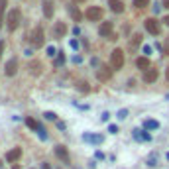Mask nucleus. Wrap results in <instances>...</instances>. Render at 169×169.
I'll use <instances>...</instances> for the list:
<instances>
[{
  "label": "nucleus",
  "instance_id": "1",
  "mask_svg": "<svg viewBox=\"0 0 169 169\" xmlns=\"http://www.w3.org/2000/svg\"><path fill=\"white\" fill-rule=\"evenodd\" d=\"M20 22H22V12H20L18 8H14V10H10L8 16H6V24H8V30L10 31H14L16 28L20 26Z\"/></svg>",
  "mask_w": 169,
  "mask_h": 169
},
{
  "label": "nucleus",
  "instance_id": "2",
  "mask_svg": "<svg viewBox=\"0 0 169 169\" xmlns=\"http://www.w3.org/2000/svg\"><path fill=\"white\" fill-rule=\"evenodd\" d=\"M110 67L116 69V71L124 67V51L122 49H114L112 51V55H110Z\"/></svg>",
  "mask_w": 169,
  "mask_h": 169
},
{
  "label": "nucleus",
  "instance_id": "3",
  "mask_svg": "<svg viewBox=\"0 0 169 169\" xmlns=\"http://www.w3.org/2000/svg\"><path fill=\"white\" fill-rule=\"evenodd\" d=\"M144 26H146L147 34H151V35H159V31H161V24L157 22L155 18H147L146 22H144Z\"/></svg>",
  "mask_w": 169,
  "mask_h": 169
},
{
  "label": "nucleus",
  "instance_id": "4",
  "mask_svg": "<svg viewBox=\"0 0 169 169\" xmlns=\"http://www.w3.org/2000/svg\"><path fill=\"white\" fill-rule=\"evenodd\" d=\"M84 16H87V20H91V22H98V20L102 18V8L100 6H91V8H87Z\"/></svg>",
  "mask_w": 169,
  "mask_h": 169
},
{
  "label": "nucleus",
  "instance_id": "5",
  "mask_svg": "<svg viewBox=\"0 0 169 169\" xmlns=\"http://www.w3.org/2000/svg\"><path fill=\"white\" fill-rule=\"evenodd\" d=\"M43 41H45V39H43V30H41V28H35L34 31H31V45L39 49V47L43 45Z\"/></svg>",
  "mask_w": 169,
  "mask_h": 169
},
{
  "label": "nucleus",
  "instance_id": "6",
  "mask_svg": "<svg viewBox=\"0 0 169 169\" xmlns=\"http://www.w3.org/2000/svg\"><path fill=\"white\" fill-rule=\"evenodd\" d=\"M65 34H67V24L65 22H55L53 24V38L61 39V38H65Z\"/></svg>",
  "mask_w": 169,
  "mask_h": 169
},
{
  "label": "nucleus",
  "instance_id": "7",
  "mask_svg": "<svg viewBox=\"0 0 169 169\" xmlns=\"http://www.w3.org/2000/svg\"><path fill=\"white\" fill-rule=\"evenodd\" d=\"M112 73H114V69H112V67L100 65V69L97 71V77H98V81H108V79L112 77Z\"/></svg>",
  "mask_w": 169,
  "mask_h": 169
},
{
  "label": "nucleus",
  "instance_id": "8",
  "mask_svg": "<svg viewBox=\"0 0 169 169\" xmlns=\"http://www.w3.org/2000/svg\"><path fill=\"white\" fill-rule=\"evenodd\" d=\"M4 73H6L8 77H14L16 73H18V59H16V57L6 63V67H4Z\"/></svg>",
  "mask_w": 169,
  "mask_h": 169
},
{
  "label": "nucleus",
  "instance_id": "9",
  "mask_svg": "<svg viewBox=\"0 0 169 169\" xmlns=\"http://www.w3.org/2000/svg\"><path fill=\"white\" fill-rule=\"evenodd\" d=\"M112 30H114V24L112 22H102L100 24V38H110L112 35Z\"/></svg>",
  "mask_w": 169,
  "mask_h": 169
},
{
  "label": "nucleus",
  "instance_id": "10",
  "mask_svg": "<svg viewBox=\"0 0 169 169\" xmlns=\"http://www.w3.org/2000/svg\"><path fill=\"white\" fill-rule=\"evenodd\" d=\"M20 157H22V147H14V150H10L6 154V161L8 163H14V161H18Z\"/></svg>",
  "mask_w": 169,
  "mask_h": 169
},
{
  "label": "nucleus",
  "instance_id": "11",
  "mask_svg": "<svg viewBox=\"0 0 169 169\" xmlns=\"http://www.w3.org/2000/svg\"><path fill=\"white\" fill-rule=\"evenodd\" d=\"M55 155L59 157L61 161H65V163H69V151L65 150V146H57L55 147Z\"/></svg>",
  "mask_w": 169,
  "mask_h": 169
},
{
  "label": "nucleus",
  "instance_id": "12",
  "mask_svg": "<svg viewBox=\"0 0 169 169\" xmlns=\"http://www.w3.org/2000/svg\"><path fill=\"white\" fill-rule=\"evenodd\" d=\"M157 77H159V71H157V69H147V71L144 73V81H146V83L157 81Z\"/></svg>",
  "mask_w": 169,
  "mask_h": 169
},
{
  "label": "nucleus",
  "instance_id": "13",
  "mask_svg": "<svg viewBox=\"0 0 169 169\" xmlns=\"http://www.w3.org/2000/svg\"><path fill=\"white\" fill-rule=\"evenodd\" d=\"M83 140L89 144H102V136L100 134H83Z\"/></svg>",
  "mask_w": 169,
  "mask_h": 169
},
{
  "label": "nucleus",
  "instance_id": "14",
  "mask_svg": "<svg viewBox=\"0 0 169 169\" xmlns=\"http://www.w3.org/2000/svg\"><path fill=\"white\" fill-rule=\"evenodd\" d=\"M108 6H110V10H112V12H116V14H122V12H124V4L120 2V0H108Z\"/></svg>",
  "mask_w": 169,
  "mask_h": 169
},
{
  "label": "nucleus",
  "instance_id": "15",
  "mask_svg": "<svg viewBox=\"0 0 169 169\" xmlns=\"http://www.w3.org/2000/svg\"><path fill=\"white\" fill-rule=\"evenodd\" d=\"M132 134H134V138L138 140V142H150L151 140V136L147 134V132H144V130H134Z\"/></svg>",
  "mask_w": 169,
  "mask_h": 169
},
{
  "label": "nucleus",
  "instance_id": "16",
  "mask_svg": "<svg viewBox=\"0 0 169 169\" xmlns=\"http://www.w3.org/2000/svg\"><path fill=\"white\" fill-rule=\"evenodd\" d=\"M53 12H55V8H53V2L45 0V2H43V14H45V18H53Z\"/></svg>",
  "mask_w": 169,
  "mask_h": 169
},
{
  "label": "nucleus",
  "instance_id": "17",
  "mask_svg": "<svg viewBox=\"0 0 169 169\" xmlns=\"http://www.w3.org/2000/svg\"><path fill=\"white\" fill-rule=\"evenodd\" d=\"M136 65H138L140 69H144V71H147V69H151V67H150V59H147V57H140V59L136 61Z\"/></svg>",
  "mask_w": 169,
  "mask_h": 169
},
{
  "label": "nucleus",
  "instance_id": "18",
  "mask_svg": "<svg viewBox=\"0 0 169 169\" xmlns=\"http://www.w3.org/2000/svg\"><path fill=\"white\" fill-rule=\"evenodd\" d=\"M69 14L73 16V20H75V22H81V20H83V14L77 10V6H69Z\"/></svg>",
  "mask_w": 169,
  "mask_h": 169
},
{
  "label": "nucleus",
  "instance_id": "19",
  "mask_svg": "<svg viewBox=\"0 0 169 169\" xmlns=\"http://www.w3.org/2000/svg\"><path fill=\"white\" fill-rule=\"evenodd\" d=\"M30 71H31V75H39L41 73V63L39 61H31L30 63Z\"/></svg>",
  "mask_w": 169,
  "mask_h": 169
},
{
  "label": "nucleus",
  "instance_id": "20",
  "mask_svg": "<svg viewBox=\"0 0 169 169\" xmlns=\"http://www.w3.org/2000/svg\"><path fill=\"white\" fill-rule=\"evenodd\" d=\"M26 126H28V128H31V130H35V132L41 128V124L38 122V120H34V118H26Z\"/></svg>",
  "mask_w": 169,
  "mask_h": 169
},
{
  "label": "nucleus",
  "instance_id": "21",
  "mask_svg": "<svg viewBox=\"0 0 169 169\" xmlns=\"http://www.w3.org/2000/svg\"><path fill=\"white\" fill-rule=\"evenodd\" d=\"M144 128L146 130H157V128H159V122H157V120H146Z\"/></svg>",
  "mask_w": 169,
  "mask_h": 169
},
{
  "label": "nucleus",
  "instance_id": "22",
  "mask_svg": "<svg viewBox=\"0 0 169 169\" xmlns=\"http://www.w3.org/2000/svg\"><path fill=\"white\" fill-rule=\"evenodd\" d=\"M77 89H79V93H89V91H91L89 83H79V84H77Z\"/></svg>",
  "mask_w": 169,
  "mask_h": 169
},
{
  "label": "nucleus",
  "instance_id": "23",
  "mask_svg": "<svg viewBox=\"0 0 169 169\" xmlns=\"http://www.w3.org/2000/svg\"><path fill=\"white\" fill-rule=\"evenodd\" d=\"M147 165H150V167H155L157 165V155L155 154H151L150 157H147Z\"/></svg>",
  "mask_w": 169,
  "mask_h": 169
},
{
  "label": "nucleus",
  "instance_id": "24",
  "mask_svg": "<svg viewBox=\"0 0 169 169\" xmlns=\"http://www.w3.org/2000/svg\"><path fill=\"white\" fill-rule=\"evenodd\" d=\"M150 4V0H134V6L136 8H146Z\"/></svg>",
  "mask_w": 169,
  "mask_h": 169
},
{
  "label": "nucleus",
  "instance_id": "25",
  "mask_svg": "<svg viewBox=\"0 0 169 169\" xmlns=\"http://www.w3.org/2000/svg\"><path fill=\"white\" fill-rule=\"evenodd\" d=\"M47 55H49V57H55V55H57V49H55L53 45H51V47H47Z\"/></svg>",
  "mask_w": 169,
  "mask_h": 169
},
{
  "label": "nucleus",
  "instance_id": "26",
  "mask_svg": "<svg viewBox=\"0 0 169 169\" xmlns=\"http://www.w3.org/2000/svg\"><path fill=\"white\" fill-rule=\"evenodd\" d=\"M43 116H45L47 120H57V114H55V112H45Z\"/></svg>",
  "mask_w": 169,
  "mask_h": 169
},
{
  "label": "nucleus",
  "instance_id": "27",
  "mask_svg": "<svg viewBox=\"0 0 169 169\" xmlns=\"http://www.w3.org/2000/svg\"><path fill=\"white\" fill-rule=\"evenodd\" d=\"M126 116H128V110H126V108H122V110L118 112V118H120V120H124Z\"/></svg>",
  "mask_w": 169,
  "mask_h": 169
},
{
  "label": "nucleus",
  "instance_id": "28",
  "mask_svg": "<svg viewBox=\"0 0 169 169\" xmlns=\"http://www.w3.org/2000/svg\"><path fill=\"white\" fill-rule=\"evenodd\" d=\"M108 132H110V134H116V132H118V126H116V124H110V126H108Z\"/></svg>",
  "mask_w": 169,
  "mask_h": 169
},
{
  "label": "nucleus",
  "instance_id": "29",
  "mask_svg": "<svg viewBox=\"0 0 169 169\" xmlns=\"http://www.w3.org/2000/svg\"><path fill=\"white\" fill-rule=\"evenodd\" d=\"M163 53L169 55V39H165V43H163Z\"/></svg>",
  "mask_w": 169,
  "mask_h": 169
},
{
  "label": "nucleus",
  "instance_id": "30",
  "mask_svg": "<svg viewBox=\"0 0 169 169\" xmlns=\"http://www.w3.org/2000/svg\"><path fill=\"white\" fill-rule=\"evenodd\" d=\"M6 2H8V0H0V14H2L4 8H6Z\"/></svg>",
  "mask_w": 169,
  "mask_h": 169
},
{
  "label": "nucleus",
  "instance_id": "31",
  "mask_svg": "<svg viewBox=\"0 0 169 169\" xmlns=\"http://www.w3.org/2000/svg\"><path fill=\"white\" fill-rule=\"evenodd\" d=\"M63 61H65V57H63V55L59 53V55H57V65H61V63H63Z\"/></svg>",
  "mask_w": 169,
  "mask_h": 169
},
{
  "label": "nucleus",
  "instance_id": "32",
  "mask_svg": "<svg viewBox=\"0 0 169 169\" xmlns=\"http://www.w3.org/2000/svg\"><path fill=\"white\" fill-rule=\"evenodd\" d=\"M144 53H146V55L151 53V47H150V45H144Z\"/></svg>",
  "mask_w": 169,
  "mask_h": 169
},
{
  "label": "nucleus",
  "instance_id": "33",
  "mask_svg": "<svg viewBox=\"0 0 169 169\" xmlns=\"http://www.w3.org/2000/svg\"><path fill=\"white\" fill-rule=\"evenodd\" d=\"M4 45H6V43H4V41H0V57H2V53H4Z\"/></svg>",
  "mask_w": 169,
  "mask_h": 169
},
{
  "label": "nucleus",
  "instance_id": "34",
  "mask_svg": "<svg viewBox=\"0 0 169 169\" xmlns=\"http://www.w3.org/2000/svg\"><path fill=\"white\" fill-rule=\"evenodd\" d=\"M100 118H102V120H104V122H106V120H108V118H110V114H108V112H104V114H102V116H100Z\"/></svg>",
  "mask_w": 169,
  "mask_h": 169
},
{
  "label": "nucleus",
  "instance_id": "35",
  "mask_svg": "<svg viewBox=\"0 0 169 169\" xmlns=\"http://www.w3.org/2000/svg\"><path fill=\"white\" fill-rule=\"evenodd\" d=\"M163 24H165V26H169V16H165V18H163Z\"/></svg>",
  "mask_w": 169,
  "mask_h": 169
},
{
  "label": "nucleus",
  "instance_id": "36",
  "mask_svg": "<svg viewBox=\"0 0 169 169\" xmlns=\"http://www.w3.org/2000/svg\"><path fill=\"white\" fill-rule=\"evenodd\" d=\"M163 6H165V8H169V0H163Z\"/></svg>",
  "mask_w": 169,
  "mask_h": 169
},
{
  "label": "nucleus",
  "instance_id": "37",
  "mask_svg": "<svg viewBox=\"0 0 169 169\" xmlns=\"http://www.w3.org/2000/svg\"><path fill=\"white\" fill-rule=\"evenodd\" d=\"M165 79L169 81V67H167V71H165Z\"/></svg>",
  "mask_w": 169,
  "mask_h": 169
},
{
  "label": "nucleus",
  "instance_id": "38",
  "mask_svg": "<svg viewBox=\"0 0 169 169\" xmlns=\"http://www.w3.org/2000/svg\"><path fill=\"white\" fill-rule=\"evenodd\" d=\"M0 28H2V14H0Z\"/></svg>",
  "mask_w": 169,
  "mask_h": 169
},
{
  "label": "nucleus",
  "instance_id": "39",
  "mask_svg": "<svg viewBox=\"0 0 169 169\" xmlns=\"http://www.w3.org/2000/svg\"><path fill=\"white\" fill-rule=\"evenodd\" d=\"M75 2H87V0H75Z\"/></svg>",
  "mask_w": 169,
  "mask_h": 169
},
{
  "label": "nucleus",
  "instance_id": "40",
  "mask_svg": "<svg viewBox=\"0 0 169 169\" xmlns=\"http://www.w3.org/2000/svg\"><path fill=\"white\" fill-rule=\"evenodd\" d=\"M165 98H167V100H169V94H167V97H165Z\"/></svg>",
  "mask_w": 169,
  "mask_h": 169
},
{
  "label": "nucleus",
  "instance_id": "41",
  "mask_svg": "<svg viewBox=\"0 0 169 169\" xmlns=\"http://www.w3.org/2000/svg\"><path fill=\"white\" fill-rule=\"evenodd\" d=\"M167 159H169V154H167Z\"/></svg>",
  "mask_w": 169,
  "mask_h": 169
}]
</instances>
